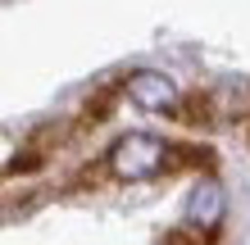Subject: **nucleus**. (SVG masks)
Here are the masks:
<instances>
[{"mask_svg": "<svg viewBox=\"0 0 250 245\" xmlns=\"http://www.w3.org/2000/svg\"><path fill=\"white\" fill-rule=\"evenodd\" d=\"M127 95L137 100L141 109H155V113H164V109L178 105V86H173V77L168 73H150V68L127 77Z\"/></svg>", "mask_w": 250, "mask_h": 245, "instance_id": "obj_2", "label": "nucleus"}, {"mask_svg": "<svg viewBox=\"0 0 250 245\" xmlns=\"http://www.w3.org/2000/svg\"><path fill=\"white\" fill-rule=\"evenodd\" d=\"M164 159H168L164 141H155L146 132H132L109 150V172L114 177H127V182H141V177H155L164 168Z\"/></svg>", "mask_w": 250, "mask_h": 245, "instance_id": "obj_1", "label": "nucleus"}, {"mask_svg": "<svg viewBox=\"0 0 250 245\" xmlns=\"http://www.w3.org/2000/svg\"><path fill=\"white\" fill-rule=\"evenodd\" d=\"M164 245H205V232H196V227H178Z\"/></svg>", "mask_w": 250, "mask_h": 245, "instance_id": "obj_4", "label": "nucleus"}, {"mask_svg": "<svg viewBox=\"0 0 250 245\" xmlns=\"http://www.w3.org/2000/svg\"><path fill=\"white\" fill-rule=\"evenodd\" d=\"M223 218V195H218V186L205 182L196 195H191V223H200V232H209V227Z\"/></svg>", "mask_w": 250, "mask_h": 245, "instance_id": "obj_3", "label": "nucleus"}]
</instances>
